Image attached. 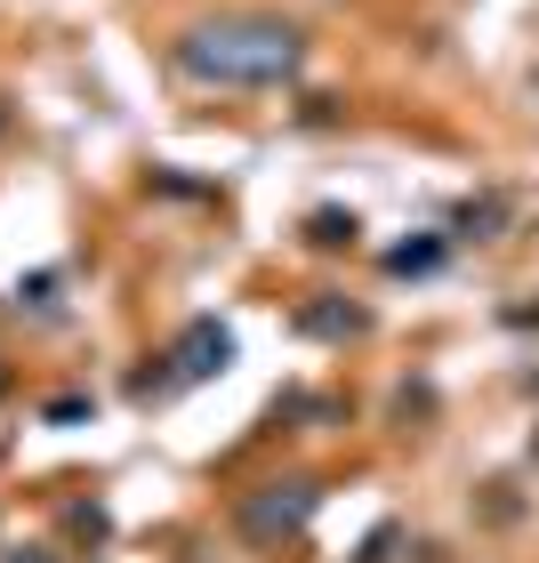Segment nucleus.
<instances>
[{
  "label": "nucleus",
  "mask_w": 539,
  "mask_h": 563,
  "mask_svg": "<svg viewBox=\"0 0 539 563\" xmlns=\"http://www.w3.org/2000/svg\"><path fill=\"white\" fill-rule=\"evenodd\" d=\"M169 65L201 89H282L306 73V33L290 16H266V9L201 16L169 41Z\"/></svg>",
  "instance_id": "obj_1"
},
{
  "label": "nucleus",
  "mask_w": 539,
  "mask_h": 563,
  "mask_svg": "<svg viewBox=\"0 0 539 563\" xmlns=\"http://www.w3.org/2000/svg\"><path fill=\"white\" fill-rule=\"evenodd\" d=\"M315 507H322V483L290 475V483H258V492L234 507V523H242L250 548H282V540H298V531H306V516H315Z\"/></svg>",
  "instance_id": "obj_2"
},
{
  "label": "nucleus",
  "mask_w": 539,
  "mask_h": 563,
  "mask_svg": "<svg viewBox=\"0 0 539 563\" xmlns=\"http://www.w3.org/2000/svg\"><path fill=\"white\" fill-rule=\"evenodd\" d=\"M169 363H177V378H186V387H210V378L234 371V330H226L218 314H194V322L169 339Z\"/></svg>",
  "instance_id": "obj_3"
},
{
  "label": "nucleus",
  "mask_w": 539,
  "mask_h": 563,
  "mask_svg": "<svg viewBox=\"0 0 539 563\" xmlns=\"http://www.w3.org/2000/svg\"><path fill=\"white\" fill-rule=\"evenodd\" d=\"M290 330H298V339H322V346H346V339H363V330H371V314H363V306H346L339 290H315V298L290 306Z\"/></svg>",
  "instance_id": "obj_4"
},
{
  "label": "nucleus",
  "mask_w": 539,
  "mask_h": 563,
  "mask_svg": "<svg viewBox=\"0 0 539 563\" xmlns=\"http://www.w3.org/2000/svg\"><path fill=\"white\" fill-rule=\"evenodd\" d=\"M9 306H16V314H33V322H65V274H57V266H41V274H24Z\"/></svg>",
  "instance_id": "obj_5"
},
{
  "label": "nucleus",
  "mask_w": 539,
  "mask_h": 563,
  "mask_svg": "<svg viewBox=\"0 0 539 563\" xmlns=\"http://www.w3.org/2000/svg\"><path fill=\"white\" fill-rule=\"evenodd\" d=\"M169 395H186V378H177L169 346H162V354H145V363L130 371V402H138V411H153V402H169Z\"/></svg>",
  "instance_id": "obj_6"
},
{
  "label": "nucleus",
  "mask_w": 539,
  "mask_h": 563,
  "mask_svg": "<svg viewBox=\"0 0 539 563\" xmlns=\"http://www.w3.org/2000/svg\"><path fill=\"white\" fill-rule=\"evenodd\" d=\"M516 218L499 194H483V201H459V218H451V242H499V225Z\"/></svg>",
  "instance_id": "obj_7"
},
{
  "label": "nucleus",
  "mask_w": 539,
  "mask_h": 563,
  "mask_svg": "<svg viewBox=\"0 0 539 563\" xmlns=\"http://www.w3.org/2000/svg\"><path fill=\"white\" fill-rule=\"evenodd\" d=\"M65 540H73V548H89V555L106 548V540H113V516H106V499H73V507H65Z\"/></svg>",
  "instance_id": "obj_8"
},
{
  "label": "nucleus",
  "mask_w": 539,
  "mask_h": 563,
  "mask_svg": "<svg viewBox=\"0 0 539 563\" xmlns=\"http://www.w3.org/2000/svg\"><path fill=\"white\" fill-rule=\"evenodd\" d=\"M443 258H451V242H443V234H419V242H395V250H387V274H410V282H419V274H435Z\"/></svg>",
  "instance_id": "obj_9"
},
{
  "label": "nucleus",
  "mask_w": 539,
  "mask_h": 563,
  "mask_svg": "<svg viewBox=\"0 0 539 563\" xmlns=\"http://www.w3.org/2000/svg\"><path fill=\"white\" fill-rule=\"evenodd\" d=\"M306 242H315V250H354V242H363V218H354V210H315V218H306Z\"/></svg>",
  "instance_id": "obj_10"
},
{
  "label": "nucleus",
  "mask_w": 539,
  "mask_h": 563,
  "mask_svg": "<svg viewBox=\"0 0 539 563\" xmlns=\"http://www.w3.org/2000/svg\"><path fill=\"white\" fill-rule=\"evenodd\" d=\"M81 419H97V402H89V395H57V402H41V427H81Z\"/></svg>",
  "instance_id": "obj_11"
},
{
  "label": "nucleus",
  "mask_w": 539,
  "mask_h": 563,
  "mask_svg": "<svg viewBox=\"0 0 539 563\" xmlns=\"http://www.w3.org/2000/svg\"><path fill=\"white\" fill-rule=\"evenodd\" d=\"M395 540H403V531H395V523H378L371 540H363V555H354V563H387V548H395Z\"/></svg>",
  "instance_id": "obj_12"
},
{
  "label": "nucleus",
  "mask_w": 539,
  "mask_h": 563,
  "mask_svg": "<svg viewBox=\"0 0 539 563\" xmlns=\"http://www.w3.org/2000/svg\"><path fill=\"white\" fill-rule=\"evenodd\" d=\"M0 563H65V555H57V548H9Z\"/></svg>",
  "instance_id": "obj_13"
},
{
  "label": "nucleus",
  "mask_w": 539,
  "mask_h": 563,
  "mask_svg": "<svg viewBox=\"0 0 539 563\" xmlns=\"http://www.w3.org/2000/svg\"><path fill=\"white\" fill-rule=\"evenodd\" d=\"M16 387V371H9V354H0V395H9Z\"/></svg>",
  "instance_id": "obj_14"
},
{
  "label": "nucleus",
  "mask_w": 539,
  "mask_h": 563,
  "mask_svg": "<svg viewBox=\"0 0 539 563\" xmlns=\"http://www.w3.org/2000/svg\"><path fill=\"white\" fill-rule=\"evenodd\" d=\"M0 130H9V97H0Z\"/></svg>",
  "instance_id": "obj_15"
},
{
  "label": "nucleus",
  "mask_w": 539,
  "mask_h": 563,
  "mask_svg": "<svg viewBox=\"0 0 539 563\" xmlns=\"http://www.w3.org/2000/svg\"><path fill=\"white\" fill-rule=\"evenodd\" d=\"M531 459H539V434H531Z\"/></svg>",
  "instance_id": "obj_16"
}]
</instances>
